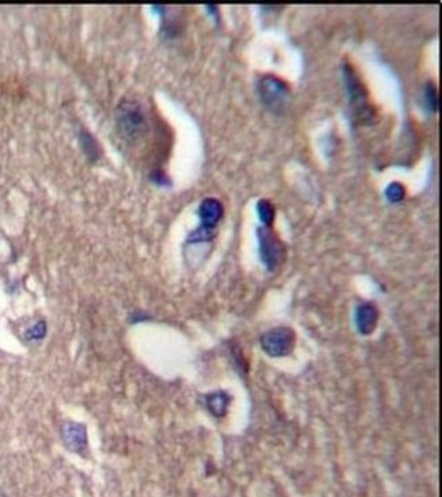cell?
<instances>
[{
  "mask_svg": "<svg viewBox=\"0 0 442 497\" xmlns=\"http://www.w3.org/2000/svg\"><path fill=\"white\" fill-rule=\"evenodd\" d=\"M385 196L391 203H399L404 199L406 196V189L400 182H392L386 187L385 189Z\"/></svg>",
  "mask_w": 442,
  "mask_h": 497,
  "instance_id": "4fadbf2b",
  "label": "cell"
},
{
  "mask_svg": "<svg viewBox=\"0 0 442 497\" xmlns=\"http://www.w3.org/2000/svg\"><path fill=\"white\" fill-rule=\"evenodd\" d=\"M257 93L265 106L274 113H283L289 106L292 91L289 85L274 73L262 75L257 80Z\"/></svg>",
  "mask_w": 442,
  "mask_h": 497,
  "instance_id": "3957f363",
  "label": "cell"
},
{
  "mask_svg": "<svg viewBox=\"0 0 442 497\" xmlns=\"http://www.w3.org/2000/svg\"><path fill=\"white\" fill-rule=\"evenodd\" d=\"M227 402H229V398H227V395L223 394V393H215V394L207 397V407H208V409L211 410L212 414H215L218 417H222L226 413Z\"/></svg>",
  "mask_w": 442,
  "mask_h": 497,
  "instance_id": "9c48e42d",
  "label": "cell"
},
{
  "mask_svg": "<svg viewBox=\"0 0 442 497\" xmlns=\"http://www.w3.org/2000/svg\"><path fill=\"white\" fill-rule=\"evenodd\" d=\"M197 214L200 218V227L190 235V242H200L212 236V230L215 229L223 215V205L220 200L214 197H207L199 205Z\"/></svg>",
  "mask_w": 442,
  "mask_h": 497,
  "instance_id": "277c9868",
  "label": "cell"
},
{
  "mask_svg": "<svg viewBox=\"0 0 442 497\" xmlns=\"http://www.w3.org/2000/svg\"><path fill=\"white\" fill-rule=\"evenodd\" d=\"M79 140H81V145H82L85 154L88 155V158L96 161L100 155V147L97 145L96 139L88 131H81Z\"/></svg>",
  "mask_w": 442,
  "mask_h": 497,
  "instance_id": "30bf717a",
  "label": "cell"
},
{
  "mask_svg": "<svg viewBox=\"0 0 442 497\" xmlns=\"http://www.w3.org/2000/svg\"><path fill=\"white\" fill-rule=\"evenodd\" d=\"M343 78L355 117L362 124H370L373 118H376V112L370 106L368 88L362 83L361 78H358L353 66L349 63L343 66Z\"/></svg>",
  "mask_w": 442,
  "mask_h": 497,
  "instance_id": "7a4b0ae2",
  "label": "cell"
},
{
  "mask_svg": "<svg viewBox=\"0 0 442 497\" xmlns=\"http://www.w3.org/2000/svg\"><path fill=\"white\" fill-rule=\"evenodd\" d=\"M153 179L157 182V184H166V182H169V179L166 178V176H165V173H163V172H154L153 173Z\"/></svg>",
  "mask_w": 442,
  "mask_h": 497,
  "instance_id": "9a60e30c",
  "label": "cell"
},
{
  "mask_svg": "<svg viewBox=\"0 0 442 497\" xmlns=\"http://www.w3.org/2000/svg\"><path fill=\"white\" fill-rule=\"evenodd\" d=\"M61 439L66 447L73 453H83L88 449L86 425L68 422L61 427Z\"/></svg>",
  "mask_w": 442,
  "mask_h": 497,
  "instance_id": "52a82bcc",
  "label": "cell"
},
{
  "mask_svg": "<svg viewBox=\"0 0 442 497\" xmlns=\"http://www.w3.org/2000/svg\"><path fill=\"white\" fill-rule=\"evenodd\" d=\"M379 318V311L373 303H364L356 310V323L362 333H371Z\"/></svg>",
  "mask_w": 442,
  "mask_h": 497,
  "instance_id": "ba28073f",
  "label": "cell"
},
{
  "mask_svg": "<svg viewBox=\"0 0 442 497\" xmlns=\"http://www.w3.org/2000/svg\"><path fill=\"white\" fill-rule=\"evenodd\" d=\"M260 256L268 271H274L283 263L284 258V245L280 241L278 234L271 227H260L257 230Z\"/></svg>",
  "mask_w": 442,
  "mask_h": 497,
  "instance_id": "5b68a950",
  "label": "cell"
},
{
  "mask_svg": "<svg viewBox=\"0 0 442 497\" xmlns=\"http://www.w3.org/2000/svg\"><path fill=\"white\" fill-rule=\"evenodd\" d=\"M46 335V323L44 321H38L34 323L26 332V340L29 341H38L43 340Z\"/></svg>",
  "mask_w": 442,
  "mask_h": 497,
  "instance_id": "5bb4252c",
  "label": "cell"
},
{
  "mask_svg": "<svg viewBox=\"0 0 442 497\" xmlns=\"http://www.w3.org/2000/svg\"><path fill=\"white\" fill-rule=\"evenodd\" d=\"M257 214L265 227H271L275 219V208L269 200L262 199L257 202Z\"/></svg>",
  "mask_w": 442,
  "mask_h": 497,
  "instance_id": "8fae6325",
  "label": "cell"
},
{
  "mask_svg": "<svg viewBox=\"0 0 442 497\" xmlns=\"http://www.w3.org/2000/svg\"><path fill=\"white\" fill-rule=\"evenodd\" d=\"M294 337L292 330L287 329H275L265 333L262 338V345L268 355L280 356L289 353L293 347Z\"/></svg>",
  "mask_w": 442,
  "mask_h": 497,
  "instance_id": "8992f818",
  "label": "cell"
},
{
  "mask_svg": "<svg viewBox=\"0 0 442 497\" xmlns=\"http://www.w3.org/2000/svg\"><path fill=\"white\" fill-rule=\"evenodd\" d=\"M425 103L430 112H437L438 109V91L433 82H428L425 86Z\"/></svg>",
  "mask_w": 442,
  "mask_h": 497,
  "instance_id": "7c38bea8",
  "label": "cell"
},
{
  "mask_svg": "<svg viewBox=\"0 0 442 497\" xmlns=\"http://www.w3.org/2000/svg\"><path fill=\"white\" fill-rule=\"evenodd\" d=\"M116 125L127 142H138L145 137L148 132V118L143 105L133 98H124L116 108Z\"/></svg>",
  "mask_w": 442,
  "mask_h": 497,
  "instance_id": "6da1fadb",
  "label": "cell"
}]
</instances>
